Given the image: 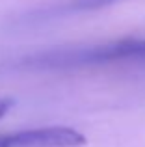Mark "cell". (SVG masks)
Masks as SVG:
<instances>
[{"label": "cell", "mask_w": 145, "mask_h": 147, "mask_svg": "<svg viewBox=\"0 0 145 147\" xmlns=\"http://www.w3.org/2000/svg\"><path fill=\"white\" fill-rule=\"evenodd\" d=\"M138 58H145V39H121L93 47L43 50L19 60L17 67L26 71H48V69H71L121 60H138Z\"/></svg>", "instance_id": "1"}, {"label": "cell", "mask_w": 145, "mask_h": 147, "mask_svg": "<svg viewBox=\"0 0 145 147\" xmlns=\"http://www.w3.org/2000/svg\"><path fill=\"white\" fill-rule=\"evenodd\" d=\"M86 136L71 127H43L0 134V147H82Z\"/></svg>", "instance_id": "2"}, {"label": "cell", "mask_w": 145, "mask_h": 147, "mask_svg": "<svg viewBox=\"0 0 145 147\" xmlns=\"http://www.w3.org/2000/svg\"><path fill=\"white\" fill-rule=\"evenodd\" d=\"M117 0H71L67 6L62 7V11H93L106 7Z\"/></svg>", "instance_id": "3"}, {"label": "cell", "mask_w": 145, "mask_h": 147, "mask_svg": "<svg viewBox=\"0 0 145 147\" xmlns=\"http://www.w3.org/2000/svg\"><path fill=\"white\" fill-rule=\"evenodd\" d=\"M13 104H15L13 99H7V97H2V99H0V119H2L4 115H6L7 112L13 108Z\"/></svg>", "instance_id": "4"}]
</instances>
